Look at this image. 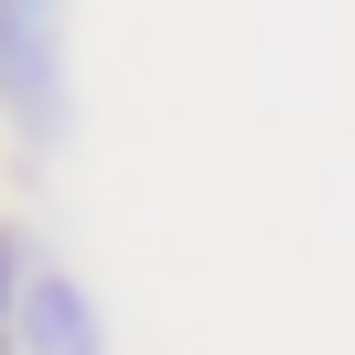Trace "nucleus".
I'll return each mask as SVG.
<instances>
[{
	"label": "nucleus",
	"instance_id": "f03ea898",
	"mask_svg": "<svg viewBox=\"0 0 355 355\" xmlns=\"http://www.w3.org/2000/svg\"><path fill=\"white\" fill-rule=\"evenodd\" d=\"M11 355H108V312L76 269L33 259L22 269V312H11Z\"/></svg>",
	"mask_w": 355,
	"mask_h": 355
},
{
	"label": "nucleus",
	"instance_id": "f257e3e1",
	"mask_svg": "<svg viewBox=\"0 0 355 355\" xmlns=\"http://www.w3.org/2000/svg\"><path fill=\"white\" fill-rule=\"evenodd\" d=\"M76 0H0V130L22 151L76 140Z\"/></svg>",
	"mask_w": 355,
	"mask_h": 355
},
{
	"label": "nucleus",
	"instance_id": "7ed1b4c3",
	"mask_svg": "<svg viewBox=\"0 0 355 355\" xmlns=\"http://www.w3.org/2000/svg\"><path fill=\"white\" fill-rule=\"evenodd\" d=\"M22 269H33V248L0 226V355H11V312H22Z\"/></svg>",
	"mask_w": 355,
	"mask_h": 355
}]
</instances>
